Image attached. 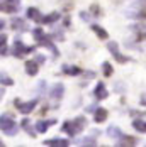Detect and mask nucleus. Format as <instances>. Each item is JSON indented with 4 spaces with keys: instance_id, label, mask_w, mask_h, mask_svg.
I'll return each mask as SVG.
<instances>
[{
    "instance_id": "2eb2a0df",
    "label": "nucleus",
    "mask_w": 146,
    "mask_h": 147,
    "mask_svg": "<svg viewBox=\"0 0 146 147\" xmlns=\"http://www.w3.org/2000/svg\"><path fill=\"white\" fill-rule=\"evenodd\" d=\"M59 19V14L58 12H53V14H49V15H46V17H43L41 20H43L44 24H51V22H56Z\"/></svg>"
},
{
    "instance_id": "412c9836",
    "label": "nucleus",
    "mask_w": 146,
    "mask_h": 147,
    "mask_svg": "<svg viewBox=\"0 0 146 147\" xmlns=\"http://www.w3.org/2000/svg\"><path fill=\"white\" fill-rule=\"evenodd\" d=\"M63 69H65L66 73H70V74H76V73H80V69H78V68H68V66H65Z\"/></svg>"
},
{
    "instance_id": "cd10ccee",
    "label": "nucleus",
    "mask_w": 146,
    "mask_h": 147,
    "mask_svg": "<svg viewBox=\"0 0 146 147\" xmlns=\"http://www.w3.org/2000/svg\"><path fill=\"white\" fill-rule=\"evenodd\" d=\"M2 96H3V90H0V100H2Z\"/></svg>"
},
{
    "instance_id": "f3484780",
    "label": "nucleus",
    "mask_w": 146,
    "mask_h": 147,
    "mask_svg": "<svg viewBox=\"0 0 146 147\" xmlns=\"http://www.w3.org/2000/svg\"><path fill=\"white\" fill-rule=\"evenodd\" d=\"M27 17L32 19V20H38V22L41 20V14H39L38 9H29V10H27Z\"/></svg>"
},
{
    "instance_id": "6ab92c4d",
    "label": "nucleus",
    "mask_w": 146,
    "mask_h": 147,
    "mask_svg": "<svg viewBox=\"0 0 146 147\" xmlns=\"http://www.w3.org/2000/svg\"><path fill=\"white\" fill-rule=\"evenodd\" d=\"M107 132H109L111 137H116V139H121V137H122V130H119L117 127H111Z\"/></svg>"
},
{
    "instance_id": "bb28decb",
    "label": "nucleus",
    "mask_w": 146,
    "mask_h": 147,
    "mask_svg": "<svg viewBox=\"0 0 146 147\" xmlns=\"http://www.w3.org/2000/svg\"><path fill=\"white\" fill-rule=\"evenodd\" d=\"M3 26H5V22H3V20L0 19V29H3Z\"/></svg>"
},
{
    "instance_id": "f8f14e48",
    "label": "nucleus",
    "mask_w": 146,
    "mask_h": 147,
    "mask_svg": "<svg viewBox=\"0 0 146 147\" xmlns=\"http://www.w3.org/2000/svg\"><path fill=\"white\" fill-rule=\"evenodd\" d=\"M95 122H99V123H100V122H104V120H105V118H107V110H105V108H97V110H95Z\"/></svg>"
},
{
    "instance_id": "423d86ee",
    "label": "nucleus",
    "mask_w": 146,
    "mask_h": 147,
    "mask_svg": "<svg viewBox=\"0 0 146 147\" xmlns=\"http://www.w3.org/2000/svg\"><path fill=\"white\" fill-rule=\"evenodd\" d=\"M19 5H20V0H7L2 9H3V12H15L19 9Z\"/></svg>"
},
{
    "instance_id": "9d476101",
    "label": "nucleus",
    "mask_w": 146,
    "mask_h": 147,
    "mask_svg": "<svg viewBox=\"0 0 146 147\" xmlns=\"http://www.w3.org/2000/svg\"><path fill=\"white\" fill-rule=\"evenodd\" d=\"M63 91H65L63 85L58 83V85H55L53 90H51V96H53V98H61V96H63Z\"/></svg>"
},
{
    "instance_id": "0eeeda50",
    "label": "nucleus",
    "mask_w": 146,
    "mask_h": 147,
    "mask_svg": "<svg viewBox=\"0 0 146 147\" xmlns=\"http://www.w3.org/2000/svg\"><path fill=\"white\" fill-rule=\"evenodd\" d=\"M93 95H95V98L97 100H104V98H107V90L104 86V83H99L97 85V88L93 91Z\"/></svg>"
},
{
    "instance_id": "f257e3e1",
    "label": "nucleus",
    "mask_w": 146,
    "mask_h": 147,
    "mask_svg": "<svg viewBox=\"0 0 146 147\" xmlns=\"http://www.w3.org/2000/svg\"><path fill=\"white\" fill-rule=\"evenodd\" d=\"M85 123H87V120L83 117L75 118L73 122H65V123H63V132H66L68 135H75V134H78L83 127H85Z\"/></svg>"
},
{
    "instance_id": "9b49d317",
    "label": "nucleus",
    "mask_w": 146,
    "mask_h": 147,
    "mask_svg": "<svg viewBox=\"0 0 146 147\" xmlns=\"http://www.w3.org/2000/svg\"><path fill=\"white\" fill-rule=\"evenodd\" d=\"M26 71H27V74L34 76V74L38 73V63L36 61H27L26 63Z\"/></svg>"
},
{
    "instance_id": "a211bd4d",
    "label": "nucleus",
    "mask_w": 146,
    "mask_h": 147,
    "mask_svg": "<svg viewBox=\"0 0 146 147\" xmlns=\"http://www.w3.org/2000/svg\"><path fill=\"white\" fill-rule=\"evenodd\" d=\"M119 142H121V146H134V144H136V139H134V137H124V135H122V137L119 139Z\"/></svg>"
},
{
    "instance_id": "4be33fe9",
    "label": "nucleus",
    "mask_w": 146,
    "mask_h": 147,
    "mask_svg": "<svg viewBox=\"0 0 146 147\" xmlns=\"http://www.w3.org/2000/svg\"><path fill=\"white\" fill-rule=\"evenodd\" d=\"M104 73L105 74H112V66L109 63H104Z\"/></svg>"
},
{
    "instance_id": "f03ea898",
    "label": "nucleus",
    "mask_w": 146,
    "mask_h": 147,
    "mask_svg": "<svg viewBox=\"0 0 146 147\" xmlns=\"http://www.w3.org/2000/svg\"><path fill=\"white\" fill-rule=\"evenodd\" d=\"M0 129L5 134H9V135H14L17 132V125L14 123V120H12L10 115H2L0 117Z\"/></svg>"
},
{
    "instance_id": "b1692460",
    "label": "nucleus",
    "mask_w": 146,
    "mask_h": 147,
    "mask_svg": "<svg viewBox=\"0 0 146 147\" xmlns=\"http://www.w3.org/2000/svg\"><path fill=\"white\" fill-rule=\"evenodd\" d=\"M5 41H7V37H5V36H0V47L5 44Z\"/></svg>"
},
{
    "instance_id": "1a4fd4ad",
    "label": "nucleus",
    "mask_w": 146,
    "mask_h": 147,
    "mask_svg": "<svg viewBox=\"0 0 146 147\" xmlns=\"http://www.w3.org/2000/svg\"><path fill=\"white\" fill-rule=\"evenodd\" d=\"M53 123H55V120H49V122L39 120V122L36 123V130H38L39 134H41V132H46V130H48V127H49V125H53Z\"/></svg>"
},
{
    "instance_id": "a878e982",
    "label": "nucleus",
    "mask_w": 146,
    "mask_h": 147,
    "mask_svg": "<svg viewBox=\"0 0 146 147\" xmlns=\"http://www.w3.org/2000/svg\"><path fill=\"white\" fill-rule=\"evenodd\" d=\"M141 105H145V107H146V95L141 96Z\"/></svg>"
},
{
    "instance_id": "c85d7f7f",
    "label": "nucleus",
    "mask_w": 146,
    "mask_h": 147,
    "mask_svg": "<svg viewBox=\"0 0 146 147\" xmlns=\"http://www.w3.org/2000/svg\"><path fill=\"white\" fill-rule=\"evenodd\" d=\"M0 146H3V142H2V140H0Z\"/></svg>"
},
{
    "instance_id": "dca6fc26",
    "label": "nucleus",
    "mask_w": 146,
    "mask_h": 147,
    "mask_svg": "<svg viewBox=\"0 0 146 147\" xmlns=\"http://www.w3.org/2000/svg\"><path fill=\"white\" fill-rule=\"evenodd\" d=\"M132 127L138 132H146V122H143V120H134L132 122Z\"/></svg>"
},
{
    "instance_id": "4468645a",
    "label": "nucleus",
    "mask_w": 146,
    "mask_h": 147,
    "mask_svg": "<svg viewBox=\"0 0 146 147\" xmlns=\"http://www.w3.org/2000/svg\"><path fill=\"white\" fill-rule=\"evenodd\" d=\"M12 29H15V30H24L26 29V24H24V20L22 19H12Z\"/></svg>"
},
{
    "instance_id": "39448f33",
    "label": "nucleus",
    "mask_w": 146,
    "mask_h": 147,
    "mask_svg": "<svg viewBox=\"0 0 146 147\" xmlns=\"http://www.w3.org/2000/svg\"><path fill=\"white\" fill-rule=\"evenodd\" d=\"M34 107H36V100L27 102V103H19L17 102V108H19V112H22V113H31V112L34 110Z\"/></svg>"
},
{
    "instance_id": "ddd939ff",
    "label": "nucleus",
    "mask_w": 146,
    "mask_h": 147,
    "mask_svg": "<svg viewBox=\"0 0 146 147\" xmlns=\"http://www.w3.org/2000/svg\"><path fill=\"white\" fill-rule=\"evenodd\" d=\"M92 30L100 37V39H107L109 37V34H107V30H104L102 27H99V26H95V24H92Z\"/></svg>"
},
{
    "instance_id": "20e7f679",
    "label": "nucleus",
    "mask_w": 146,
    "mask_h": 147,
    "mask_svg": "<svg viewBox=\"0 0 146 147\" xmlns=\"http://www.w3.org/2000/svg\"><path fill=\"white\" fill-rule=\"evenodd\" d=\"M32 51V47H26V46L22 44L20 41H17L14 46V54L17 56V58H20V56H24V54H27V53H31Z\"/></svg>"
},
{
    "instance_id": "6e6552de",
    "label": "nucleus",
    "mask_w": 146,
    "mask_h": 147,
    "mask_svg": "<svg viewBox=\"0 0 146 147\" xmlns=\"http://www.w3.org/2000/svg\"><path fill=\"white\" fill-rule=\"evenodd\" d=\"M44 146H58V147H65L68 146V140L66 139H49L44 142Z\"/></svg>"
},
{
    "instance_id": "393cba45",
    "label": "nucleus",
    "mask_w": 146,
    "mask_h": 147,
    "mask_svg": "<svg viewBox=\"0 0 146 147\" xmlns=\"http://www.w3.org/2000/svg\"><path fill=\"white\" fill-rule=\"evenodd\" d=\"M44 61V56H36V63H43Z\"/></svg>"
},
{
    "instance_id": "aec40b11",
    "label": "nucleus",
    "mask_w": 146,
    "mask_h": 147,
    "mask_svg": "<svg viewBox=\"0 0 146 147\" xmlns=\"http://www.w3.org/2000/svg\"><path fill=\"white\" fill-rule=\"evenodd\" d=\"M34 37H36L38 41H39V39H43V37H44V32L41 29H34Z\"/></svg>"
},
{
    "instance_id": "7ed1b4c3",
    "label": "nucleus",
    "mask_w": 146,
    "mask_h": 147,
    "mask_svg": "<svg viewBox=\"0 0 146 147\" xmlns=\"http://www.w3.org/2000/svg\"><path fill=\"white\" fill-rule=\"evenodd\" d=\"M107 49L111 51V54L116 58V61H119V63H128L129 61V58H126L124 54H121L119 53V49H117V42H107Z\"/></svg>"
},
{
    "instance_id": "5701e85b",
    "label": "nucleus",
    "mask_w": 146,
    "mask_h": 147,
    "mask_svg": "<svg viewBox=\"0 0 146 147\" xmlns=\"http://www.w3.org/2000/svg\"><path fill=\"white\" fill-rule=\"evenodd\" d=\"M0 81H2L3 85H12V83H14V81H12V80H9L7 76H2V78H0Z\"/></svg>"
}]
</instances>
